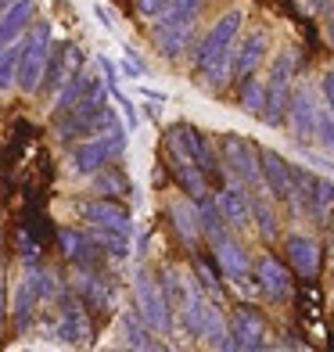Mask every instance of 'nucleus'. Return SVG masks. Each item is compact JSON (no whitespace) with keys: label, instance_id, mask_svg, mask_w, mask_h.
<instances>
[{"label":"nucleus","instance_id":"1","mask_svg":"<svg viewBox=\"0 0 334 352\" xmlns=\"http://www.w3.org/2000/svg\"><path fill=\"white\" fill-rule=\"evenodd\" d=\"M111 122H119V111L108 104V87H101L98 79H93V87L79 98L69 111H61L58 122H54V137L58 140H87L93 133H104Z\"/></svg>","mask_w":334,"mask_h":352},{"label":"nucleus","instance_id":"2","mask_svg":"<svg viewBox=\"0 0 334 352\" xmlns=\"http://www.w3.org/2000/svg\"><path fill=\"white\" fill-rule=\"evenodd\" d=\"M205 4H209V0H166V8L155 14V25H151V40L158 47V54L180 58L187 51Z\"/></svg>","mask_w":334,"mask_h":352},{"label":"nucleus","instance_id":"3","mask_svg":"<svg viewBox=\"0 0 334 352\" xmlns=\"http://www.w3.org/2000/svg\"><path fill=\"white\" fill-rule=\"evenodd\" d=\"M219 166H223V176H227V180H234V184H241L248 195H259V190H266L259 148H256L248 137H241V133L219 137ZM266 195H269V190H266Z\"/></svg>","mask_w":334,"mask_h":352},{"label":"nucleus","instance_id":"4","mask_svg":"<svg viewBox=\"0 0 334 352\" xmlns=\"http://www.w3.org/2000/svg\"><path fill=\"white\" fill-rule=\"evenodd\" d=\"M122 151H126V130H122V122H111L104 133H93L87 140H79L69 151V173L76 180H90L98 169L115 162Z\"/></svg>","mask_w":334,"mask_h":352},{"label":"nucleus","instance_id":"5","mask_svg":"<svg viewBox=\"0 0 334 352\" xmlns=\"http://www.w3.org/2000/svg\"><path fill=\"white\" fill-rule=\"evenodd\" d=\"M298 61H302V54L295 51V47H284V51L274 58V65H269V76L263 79L266 83L263 122L266 126H284V119H288V101H291V90H295Z\"/></svg>","mask_w":334,"mask_h":352},{"label":"nucleus","instance_id":"6","mask_svg":"<svg viewBox=\"0 0 334 352\" xmlns=\"http://www.w3.org/2000/svg\"><path fill=\"white\" fill-rule=\"evenodd\" d=\"M51 51H54V33L47 22H36L29 33L22 36V54H19V83L22 94H40V83H43V72H47V61H51Z\"/></svg>","mask_w":334,"mask_h":352},{"label":"nucleus","instance_id":"7","mask_svg":"<svg viewBox=\"0 0 334 352\" xmlns=\"http://www.w3.org/2000/svg\"><path fill=\"white\" fill-rule=\"evenodd\" d=\"M133 298H137V313L140 320L155 331V334H169L177 327V320H172V306H169V295L162 280H155L144 266L133 274Z\"/></svg>","mask_w":334,"mask_h":352},{"label":"nucleus","instance_id":"8","mask_svg":"<svg viewBox=\"0 0 334 352\" xmlns=\"http://www.w3.org/2000/svg\"><path fill=\"white\" fill-rule=\"evenodd\" d=\"M316 108H320V87L313 83H298L291 90V101H288V130L291 137L302 144V148H309L316 140Z\"/></svg>","mask_w":334,"mask_h":352},{"label":"nucleus","instance_id":"9","mask_svg":"<svg viewBox=\"0 0 334 352\" xmlns=\"http://www.w3.org/2000/svg\"><path fill=\"white\" fill-rule=\"evenodd\" d=\"M241 25H245V11L241 8H230L223 19L212 22V29L201 36V43L194 47V69L209 65L212 58H219L223 51H230V47L237 43V36H241Z\"/></svg>","mask_w":334,"mask_h":352},{"label":"nucleus","instance_id":"10","mask_svg":"<svg viewBox=\"0 0 334 352\" xmlns=\"http://www.w3.org/2000/svg\"><path fill=\"white\" fill-rule=\"evenodd\" d=\"M72 295L93 313H111L119 298V287H115V277L98 274L93 266H79V274L72 280Z\"/></svg>","mask_w":334,"mask_h":352},{"label":"nucleus","instance_id":"11","mask_svg":"<svg viewBox=\"0 0 334 352\" xmlns=\"http://www.w3.org/2000/svg\"><path fill=\"white\" fill-rule=\"evenodd\" d=\"M227 327H230V349L234 352L269 349V324L263 320V313H256L252 306H237L227 316Z\"/></svg>","mask_w":334,"mask_h":352},{"label":"nucleus","instance_id":"12","mask_svg":"<svg viewBox=\"0 0 334 352\" xmlns=\"http://www.w3.org/2000/svg\"><path fill=\"white\" fill-rule=\"evenodd\" d=\"M54 334H58V338L65 342V345H90V338H93L90 309H87L76 295H58Z\"/></svg>","mask_w":334,"mask_h":352},{"label":"nucleus","instance_id":"13","mask_svg":"<svg viewBox=\"0 0 334 352\" xmlns=\"http://www.w3.org/2000/svg\"><path fill=\"white\" fill-rule=\"evenodd\" d=\"M166 158H169L172 180L180 184V190H183L187 198H194V201H198V198L209 195V176L198 169V162L183 151V144L172 137V133H166Z\"/></svg>","mask_w":334,"mask_h":352},{"label":"nucleus","instance_id":"14","mask_svg":"<svg viewBox=\"0 0 334 352\" xmlns=\"http://www.w3.org/2000/svg\"><path fill=\"white\" fill-rule=\"evenodd\" d=\"M259 162H263V180H266L269 198L277 205H288L295 216V169H291V162L269 148H259Z\"/></svg>","mask_w":334,"mask_h":352},{"label":"nucleus","instance_id":"15","mask_svg":"<svg viewBox=\"0 0 334 352\" xmlns=\"http://www.w3.org/2000/svg\"><path fill=\"white\" fill-rule=\"evenodd\" d=\"M79 219L87 227H104V230H119V234H130L133 237V216L126 205L111 201V198H83L76 205Z\"/></svg>","mask_w":334,"mask_h":352},{"label":"nucleus","instance_id":"16","mask_svg":"<svg viewBox=\"0 0 334 352\" xmlns=\"http://www.w3.org/2000/svg\"><path fill=\"white\" fill-rule=\"evenodd\" d=\"M252 277H256L259 295H266L269 302H288L295 292V280H291V270L284 266L277 255H259L252 263Z\"/></svg>","mask_w":334,"mask_h":352},{"label":"nucleus","instance_id":"17","mask_svg":"<svg viewBox=\"0 0 334 352\" xmlns=\"http://www.w3.org/2000/svg\"><path fill=\"white\" fill-rule=\"evenodd\" d=\"M284 255H288V266L302 280H316V274L324 266V245L313 234H302V230L284 237Z\"/></svg>","mask_w":334,"mask_h":352},{"label":"nucleus","instance_id":"18","mask_svg":"<svg viewBox=\"0 0 334 352\" xmlns=\"http://www.w3.org/2000/svg\"><path fill=\"white\" fill-rule=\"evenodd\" d=\"M169 133H172V137H177V140L183 144V151H187L190 158H194V162H198V169H201L205 176H209V184H212V180H219V176H223V166H219V151L212 148V140L205 137V133L198 130V126H190V122H177Z\"/></svg>","mask_w":334,"mask_h":352},{"label":"nucleus","instance_id":"19","mask_svg":"<svg viewBox=\"0 0 334 352\" xmlns=\"http://www.w3.org/2000/svg\"><path fill=\"white\" fill-rule=\"evenodd\" d=\"M212 201H216L223 223H227V230H248L252 227V195H248L241 184L227 180L212 195Z\"/></svg>","mask_w":334,"mask_h":352},{"label":"nucleus","instance_id":"20","mask_svg":"<svg viewBox=\"0 0 334 352\" xmlns=\"http://www.w3.org/2000/svg\"><path fill=\"white\" fill-rule=\"evenodd\" d=\"M166 216L172 223V234L180 237V245L187 252H198V245L205 241V237H201V223H198V201L194 198H172L166 205Z\"/></svg>","mask_w":334,"mask_h":352},{"label":"nucleus","instance_id":"21","mask_svg":"<svg viewBox=\"0 0 334 352\" xmlns=\"http://www.w3.org/2000/svg\"><path fill=\"white\" fill-rule=\"evenodd\" d=\"M209 245H212V259L219 266V274L227 280L252 277V255H248V248L237 241V237L223 234V237H216V241H209Z\"/></svg>","mask_w":334,"mask_h":352},{"label":"nucleus","instance_id":"22","mask_svg":"<svg viewBox=\"0 0 334 352\" xmlns=\"http://www.w3.org/2000/svg\"><path fill=\"white\" fill-rule=\"evenodd\" d=\"M266 51H269V33L266 29H256V33H248L245 40L234 43V79L241 83V79L256 76L266 61Z\"/></svg>","mask_w":334,"mask_h":352},{"label":"nucleus","instance_id":"23","mask_svg":"<svg viewBox=\"0 0 334 352\" xmlns=\"http://www.w3.org/2000/svg\"><path fill=\"white\" fill-rule=\"evenodd\" d=\"M76 69H83V51H79L76 43H61V47H54V51H51V61H47V72H43L40 90L54 94V90L76 72Z\"/></svg>","mask_w":334,"mask_h":352},{"label":"nucleus","instance_id":"24","mask_svg":"<svg viewBox=\"0 0 334 352\" xmlns=\"http://www.w3.org/2000/svg\"><path fill=\"white\" fill-rule=\"evenodd\" d=\"M58 245H61V252H65V259L72 263V266H93L98 263V245H93V237H90V230H76V227H61L58 230Z\"/></svg>","mask_w":334,"mask_h":352},{"label":"nucleus","instance_id":"25","mask_svg":"<svg viewBox=\"0 0 334 352\" xmlns=\"http://www.w3.org/2000/svg\"><path fill=\"white\" fill-rule=\"evenodd\" d=\"M36 4L33 0H11L8 11L0 14V47H8L14 40H22L29 33V22H33Z\"/></svg>","mask_w":334,"mask_h":352},{"label":"nucleus","instance_id":"26","mask_svg":"<svg viewBox=\"0 0 334 352\" xmlns=\"http://www.w3.org/2000/svg\"><path fill=\"white\" fill-rule=\"evenodd\" d=\"M252 223H256V230L263 241H277L280 237V212H277V201L259 190V195H252Z\"/></svg>","mask_w":334,"mask_h":352},{"label":"nucleus","instance_id":"27","mask_svg":"<svg viewBox=\"0 0 334 352\" xmlns=\"http://www.w3.org/2000/svg\"><path fill=\"white\" fill-rule=\"evenodd\" d=\"M198 338L212 349H230V327H227V309L219 306V302L209 298V306H205V316H201V334Z\"/></svg>","mask_w":334,"mask_h":352},{"label":"nucleus","instance_id":"28","mask_svg":"<svg viewBox=\"0 0 334 352\" xmlns=\"http://www.w3.org/2000/svg\"><path fill=\"white\" fill-rule=\"evenodd\" d=\"M93 87V79L87 76V69H76L69 79H65V83H61L54 94H51V111H54V116H61V111H69L79 98H83V94Z\"/></svg>","mask_w":334,"mask_h":352},{"label":"nucleus","instance_id":"29","mask_svg":"<svg viewBox=\"0 0 334 352\" xmlns=\"http://www.w3.org/2000/svg\"><path fill=\"white\" fill-rule=\"evenodd\" d=\"M122 338H126V345H130V349H162V342H155L158 334L144 324V320H140L137 309L122 313Z\"/></svg>","mask_w":334,"mask_h":352},{"label":"nucleus","instance_id":"30","mask_svg":"<svg viewBox=\"0 0 334 352\" xmlns=\"http://www.w3.org/2000/svg\"><path fill=\"white\" fill-rule=\"evenodd\" d=\"M93 187H98V195H111V198H126V195H133V184H130V176L122 173V166H104L90 176Z\"/></svg>","mask_w":334,"mask_h":352},{"label":"nucleus","instance_id":"31","mask_svg":"<svg viewBox=\"0 0 334 352\" xmlns=\"http://www.w3.org/2000/svg\"><path fill=\"white\" fill-rule=\"evenodd\" d=\"M90 237H93V245H98V252L108 255V259H115V263L130 255V234L104 230V227H90Z\"/></svg>","mask_w":334,"mask_h":352},{"label":"nucleus","instance_id":"32","mask_svg":"<svg viewBox=\"0 0 334 352\" xmlns=\"http://www.w3.org/2000/svg\"><path fill=\"white\" fill-rule=\"evenodd\" d=\"M198 223H201V237H205V241H216V237L227 234V223H223V216H219V209H216L212 195L198 198Z\"/></svg>","mask_w":334,"mask_h":352},{"label":"nucleus","instance_id":"33","mask_svg":"<svg viewBox=\"0 0 334 352\" xmlns=\"http://www.w3.org/2000/svg\"><path fill=\"white\" fill-rule=\"evenodd\" d=\"M241 108L248 111V116L263 119V108H266V83L259 79V72L248 76V79H241Z\"/></svg>","mask_w":334,"mask_h":352},{"label":"nucleus","instance_id":"34","mask_svg":"<svg viewBox=\"0 0 334 352\" xmlns=\"http://www.w3.org/2000/svg\"><path fill=\"white\" fill-rule=\"evenodd\" d=\"M313 144L324 155L334 158V116H331V108L324 104V98H320V108H316V140Z\"/></svg>","mask_w":334,"mask_h":352},{"label":"nucleus","instance_id":"35","mask_svg":"<svg viewBox=\"0 0 334 352\" xmlns=\"http://www.w3.org/2000/svg\"><path fill=\"white\" fill-rule=\"evenodd\" d=\"M19 54H22V40L0 47V87H14V76H19Z\"/></svg>","mask_w":334,"mask_h":352},{"label":"nucleus","instance_id":"36","mask_svg":"<svg viewBox=\"0 0 334 352\" xmlns=\"http://www.w3.org/2000/svg\"><path fill=\"white\" fill-rule=\"evenodd\" d=\"M194 280L201 284V292L209 295L212 302H219L223 306V287H219V277H216V270L205 263V259H194Z\"/></svg>","mask_w":334,"mask_h":352},{"label":"nucleus","instance_id":"37","mask_svg":"<svg viewBox=\"0 0 334 352\" xmlns=\"http://www.w3.org/2000/svg\"><path fill=\"white\" fill-rule=\"evenodd\" d=\"M108 98H111V101H115V104L122 108V116H126V126H130V130H133V126H137L140 119H137V108H133V101H130V98H126V94L119 90V83H111V87H108Z\"/></svg>","mask_w":334,"mask_h":352},{"label":"nucleus","instance_id":"38","mask_svg":"<svg viewBox=\"0 0 334 352\" xmlns=\"http://www.w3.org/2000/svg\"><path fill=\"white\" fill-rule=\"evenodd\" d=\"M320 98H324V104L331 108V116H334V69H327L320 76Z\"/></svg>","mask_w":334,"mask_h":352},{"label":"nucleus","instance_id":"39","mask_svg":"<svg viewBox=\"0 0 334 352\" xmlns=\"http://www.w3.org/2000/svg\"><path fill=\"white\" fill-rule=\"evenodd\" d=\"M122 72L130 76V79H140V76L148 72V65H144V61H137L133 51H126V58H122Z\"/></svg>","mask_w":334,"mask_h":352},{"label":"nucleus","instance_id":"40","mask_svg":"<svg viewBox=\"0 0 334 352\" xmlns=\"http://www.w3.org/2000/svg\"><path fill=\"white\" fill-rule=\"evenodd\" d=\"M162 8H166V0H137V11L148 14V19H155V14L162 11Z\"/></svg>","mask_w":334,"mask_h":352},{"label":"nucleus","instance_id":"41","mask_svg":"<svg viewBox=\"0 0 334 352\" xmlns=\"http://www.w3.org/2000/svg\"><path fill=\"white\" fill-rule=\"evenodd\" d=\"M0 248H4V230H0ZM4 313H8V306H4V270H0V327H4Z\"/></svg>","mask_w":334,"mask_h":352},{"label":"nucleus","instance_id":"42","mask_svg":"<svg viewBox=\"0 0 334 352\" xmlns=\"http://www.w3.org/2000/svg\"><path fill=\"white\" fill-rule=\"evenodd\" d=\"M101 69H104V76H108V87L119 83V65H111V58H101Z\"/></svg>","mask_w":334,"mask_h":352},{"label":"nucleus","instance_id":"43","mask_svg":"<svg viewBox=\"0 0 334 352\" xmlns=\"http://www.w3.org/2000/svg\"><path fill=\"white\" fill-rule=\"evenodd\" d=\"M93 14H98V19H101V25H104V29H115V19H111V14H108V11H104L101 4L93 8Z\"/></svg>","mask_w":334,"mask_h":352},{"label":"nucleus","instance_id":"44","mask_svg":"<svg viewBox=\"0 0 334 352\" xmlns=\"http://www.w3.org/2000/svg\"><path fill=\"white\" fill-rule=\"evenodd\" d=\"M324 33H327V43L334 47V19H327V29H324Z\"/></svg>","mask_w":334,"mask_h":352},{"label":"nucleus","instance_id":"45","mask_svg":"<svg viewBox=\"0 0 334 352\" xmlns=\"http://www.w3.org/2000/svg\"><path fill=\"white\" fill-rule=\"evenodd\" d=\"M327 227H331V255H334V212H331V219H327Z\"/></svg>","mask_w":334,"mask_h":352},{"label":"nucleus","instance_id":"46","mask_svg":"<svg viewBox=\"0 0 334 352\" xmlns=\"http://www.w3.org/2000/svg\"><path fill=\"white\" fill-rule=\"evenodd\" d=\"M8 4H11V0H0V14H4V11H8Z\"/></svg>","mask_w":334,"mask_h":352}]
</instances>
